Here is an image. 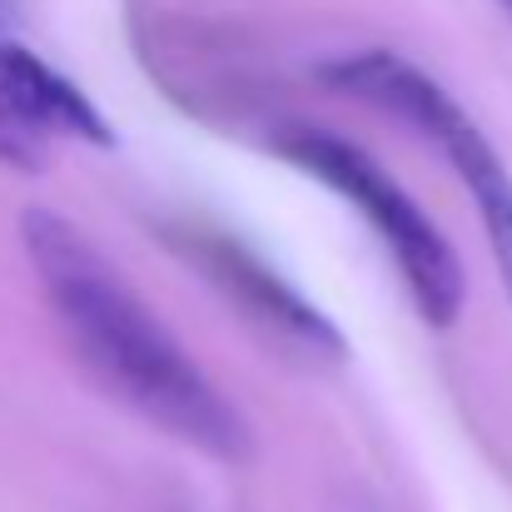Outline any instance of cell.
<instances>
[{"label":"cell","instance_id":"1","mask_svg":"<svg viewBox=\"0 0 512 512\" xmlns=\"http://www.w3.org/2000/svg\"><path fill=\"white\" fill-rule=\"evenodd\" d=\"M20 244L70 353L120 408L204 458H249L254 433L244 413L65 214L25 209Z\"/></svg>","mask_w":512,"mask_h":512},{"label":"cell","instance_id":"2","mask_svg":"<svg viewBox=\"0 0 512 512\" xmlns=\"http://www.w3.org/2000/svg\"><path fill=\"white\" fill-rule=\"evenodd\" d=\"M274 150L299 165L309 179L329 184L339 199L353 204V214L363 224H373L378 244L388 249L418 319L428 329H453L463 304H468V269L458 259V249L448 244V234L418 209V199L393 184L388 170L363 155L358 145H348L329 130H314V125H299V130H284L274 140Z\"/></svg>","mask_w":512,"mask_h":512},{"label":"cell","instance_id":"3","mask_svg":"<svg viewBox=\"0 0 512 512\" xmlns=\"http://www.w3.org/2000/svg\"><path fill=\"white\" fill-rule=\"evenodd\" d=\"M60 145H115L90 95L25 45H0V165L40 170Z\"/></svg>","mask_w":512,"mask_h":512},{"label":"cell","instance_id":"4","mask_svg":"<svg viewBox=\"0 0 512 512\" xmlns=\"http://www.w3.org/2000/svg\"><path fill=\"white\" fill-rule=\"evenodd\" d=\"M199 254H204V269L224 284V294L254 324H264L269 334H279V339L294 343V348H309L319 358H339L343 353L339 329L314 304H304L279 274H269L254 254H244L239 244H219V239H199Z\"/></svg>","mask_w":512,"mask_h":512},{"label":"cell","instance_id":"5","mask_svg":"<svg viewBox=\"0 0 512 512\" xmlns=\"http://www.w3.org/2000/svg\"><path fill=\"white\" fill-rule=\"evenodd\" d=\"M458 179H463V174H458ZM463 184H468V194H473V204H478V219H483V229H488V239H493L498 274H503V284H508V294H512V174H508V165H503V155H488L483 170L473 165Z\"/></svg>","mask_w":512,"mask_h":512}]
</instances>
